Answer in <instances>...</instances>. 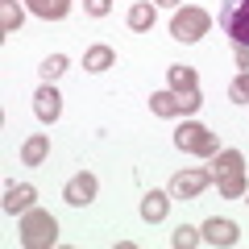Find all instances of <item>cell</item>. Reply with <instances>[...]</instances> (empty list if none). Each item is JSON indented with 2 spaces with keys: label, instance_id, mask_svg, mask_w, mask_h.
<instances>
[{
  "label": "cell",
  "instance_id": "6da1fadb",
  "mask_svg": "<svg viewBox=\"0 0 249 249\" xmlns=\"http://www.w3.org/2000/svg\"><path fill=\"white\" fill-rule=\"evenodd\" d=\"M58 241V220L42 208H29L21 212V245L25 249H50Z\"/></svg>",
  "mask_w": 249,
  "mask_h": 249
},
{
  "label": "cell",
  "instance_id": "7a4b0ae2",
  "mask_svg": "<svg viewBox=\"0 0 249 249\" xmlns=\"http://www.w3.org/2000/svg\"><path fill=\"white\" fill-rule=\"evenodd\" d=\"M175 145L183 154H199V158H212L216 150H220V142H216V133L212 129H204L199 121H187L183 129L175 133Z\"/></svg>",
  "mask_w": 249,
  "mask_h": 249
},
{
  "label": "cell",
  "instance_id": "3957f363",
  "mask_svg": "<svg viewBox=\"0 0 249 249\" xmlns=\"http://www.w3.org/2000/svg\"><path fill=\"white\" fill-rule=\"evenodd\" d=\"M216 21L237 46H249V0H224Z\"/></svg>",
  "mask_w": 249,
  "mask_h": 249
},
{
  "label": "cell",
  "instance_id": "277c9868",
  "mask_svg": "<svg viewBox=\"0 0 249 249\" xmlns=\"http://www.w3.org/2000/svg\"><path fill=\"white\" fill-rule=\"evenodd\" d=\"M208 29H212V17H208L204 9H178L175 21H170V34H175L178 42H199Z\"/></svg>",
  "mask_w": 249,
  "mask_h": 249
},
{
  "label": "cell",
  "instance_id": "5b68a950",
  "mask_svg": "<svg viewBox=\"0 0 249 249\" xmlns=\"http://www.w3.org/2000/svg\"><path fill=\"white\" fill-rule=\"evenodd\" d=\"M208 183H212L208 170H178V175L170 178V196H175V199H196Z\"/></svg>",
  "mask_w": 249,
  "mask_h": 249
},
{
  "label": "cell",
  "instance_id": "8992f818",
  "mask_svg": "<svg viewBox=\"0 0 249 249\" xmlns=\"http://www.w3.org/2000/svg\"><path fill=\"white\" fill-rule=\"evenodd\" d=\"M96 175H91V170H83V175H75L71 183H67V191H62V199H67V204L71 208H88L91 199H96Z\"/></svg>",
  "mask_w": 249,
  "mask_h": 249
},
{
  "label": "cell",
  "instance_id": "52a82bcc",
  "mask_svg": "<svg viewBox=\"0 0 249 249\" xmlns=\"http://www.w3.org/2000/svg\"><path fill=\"white\" fill-rule=\"evenodd\" d=\"M34 112H37V121H42V124H54V121H58V112H62V96L50 88V83H42V88H37V96H34Z\"/></svg>",
  "mask_w": 249,
  "mask_h": 249
},
{
  "label": "cell",
  "instance_id": "ba28073f",
  "mask_svg": "<svg viewBox=\"0 0 249 249\" xmlns=\"http://www.w3.org/2000/svg\"><path fill=\"white\" fill-rule=\"evenodd\" d=\"M199 232H204V245H220V249L237 245V237H241L232 220H216V216H212V220H204V229H199Z\"/></svg>",
  "mask_w": 249,
  "mask_h": 249
},
{
  "label": "cell",
  "instance_id": "9c48e42d",
  "mask_svg": "<svg viewBox=\"0 0 249 249\" xmlns=\"http://www.w3.org/2000/svg\"><path fill=\"white\" fill-rule=\"evenodd\" d=\"M34 199H37L34 183H9V187H4V212H9V216L29 212V208H34Z\"/></svg>",
  "mask_w": 249,
  "mask_h": 249
},
{
  "label": "cell",
  "instance_id": "30bf717a",
  "mask_svg": "<svg viewBox=\"0 0 249 249\" xmlns=\"http://www.w3.org/2000/svg\"><path fill=\"white\" fill-rule=\"evenodd\" d=\"M237 170H245V154H241V150H216L212 154V166H208V175H212V178L237 175Z\"/></svg>",
  "mask_w": 249,
  "mask_h": 249
},
{
  "label": "cell",
  "instance_id": "8fae6325",
  "mask_svg": "<svg viewBox=\"0 0 249 249\" xmlns=\"http://www.w3.org/2000/svg\"><path fill=\"white\" fill-rule=\"evenodd\" d=\"M166 212H170V196L166 191H145L142 196V220L158 224V220H166Z\"/></svg>",
  "mask_w": 249,
  "mask_h": 249
},
{
  "label": "cell",
  "instance_id": "7c38bea8",
  "mask_svg": "<svg viewBox=\"0 0 249 249\" xmlns=\"http://www.w3.org/2000/svg\"><path fill=\"white\" fill-rule=\"evenodd\" d=\"M46 158H50V137H46V133L25 137V145H21V162H25V166H42Z\"/></svg>",
  "mask_w": 249,
  "mask_h": 249
},
{
  "label": "cell",
  "instance_id": "4fadbf2b",
  "mask_svg": "<svg viewBox=\"0 0 249 249\" xmlns=\"http://www.w3.org/2000/svg\"><path fill=\"white\" fill-rule=\"evenodd\" d=\"M25 4H29V13H37L46 21H62L71 13V0H25Z\"/></svg>",
  "mask_w": 249,
  "mask_h": 249
},
{
  "label": "cell",
  "instance_id": "5bb4252c",
  "mask_svg": "<svg viewBox=\"0 0 249 249\" xmlns=\"http://www.w3.org/2000/svg\"><path fill=\"white\" fill-rule=\"evenodd\" d=\"M150 112L154 116H178V112H183L178 91H154V96H150Z\"/></svg>",
  "mask_w": 249,
  "mask_h": 249
},
{
  "label": "cell",
  "instance_id": "9a60e30c",
  "mask_svg": "<svg viewBox=\"0 0 249 249\" xmlns=\"http://www.w3.org/2000/svg\"><path fill=\"white\" fill-rule=\"evenodd\" d=\"M108 67H112V46H91V50L83 54V71L100 75V71H108Z\"/></svg>",
  "mask_w": 249,
  "mask_h": 249
},
{
  "label": "cell",
  "instance_id": "2e32d148",
  "mask_svg": "<svg viewBox=\"0 0 249 249\" xmlns=\"http://www.w3.org/2000/svg\"><path fill=\"white\" fill-rule=\"evenodd\" d=\"M21 21H25V13H21L17 0H0V29H4V34H17Z\"/></svg>",
  "mask_w": 249,
  "mask_h": 249
},
{
  "label": "cell",
  "instance_id": "e0dca14e",
  "mask_svg": "<svg viewBox=\"0 0 249 249\" xmlns=\"http://www.w3.org/2000/svg\"><path fill=\"white\" fill-rule=\"evenodd\" d=\"M216 187H220V196L224 199H241L249 191V183H245V170H237V175H224V178H216Z\"/></svg>",
  "mask_w": 249,
  "mask_h": 249
},
{
  "label": "cell",
  "instance_id": "ac0fdd59",
  "mask_svg": "<svg viewBox=\"0 0 249 249\" xmlns=\"http://www.w3.org/2000/svg\"><path fill=\"white\" fill-rule=\"evenodd\" d=\"M150 25H154V4H145V0H137L133 9H129V29H137V34H145Z\"/></svg>",
  "mask_w": 249,
  "mask_h": 249
},
{
  "label": "cell",
  "instance_id": "d6986e66",
  "mask_svg": "<svg viewBox=\"0 0 249 249\" xmlns=\"http://www.w3.org/2000/svg\"><path fill=\"white\" fill-rule=\"evenodd\" d=\"M166 79H170V91H178V96L196 88V71H191V67H170Z\"/></svg>",
  "mask_w": 249,
  "mask_h": 249
},
{
  "label": "cell",
  "instance_id": "ffe728a7",
  "mask_svg": "<svg viewBox=\"0 0 249 249\" xmlns=\"http://www.w3.org/2000/svg\"><path fill=\"white\" fill-rule=\"evenodd\" d=\"M170 245H175V249H196V245H204V232L191 229V224H178L175 237H170Z\"/></svg>",
  "mask_w": 249,
  "mask_h": 249
},
{
  "label": "cell",
  "instance_id": "44dd1931",
  "mask_svg": "<svg viewBox=\"0 0 249 249\" xmlns=\"http://www.w3.org/2000/svg\"><path fill=\"white\" fill-rule=\"evenodd\" d=\"M67 67H71V62H67V54H50V58L37 67V71H42V83H54L62 71H67Z\"/></svg>",
  "mask_w": 249,
  "mask_h": 249
},
{
  "label": "cell",
  "instance_id": "7402d4cb",
  "mask_svg": "<svg viewBox=\"0 0 249 249\" xmlns=\"http://www.w3.org/2000/svg\"><path fill=\"white\" fill-rule=\"evenodd\" d=\"M229 96L237 100V104H249V71H241L237 79L229 83Z\"/></svg>",
  "mask_w": 249,
  "mask_h": 249
},
{
  "label": "cell",
  "instance_id": "603a6c76",
  "mask_svg": "<svg viewBox=\"0 0 249 249\" xmlns=\"http://www.w3.org/2000/svg\"><path fill=\"white\" fill-rule=\"evenodd\" d=\"M178 104H183V112H199V104H204V96H199V88L183 91V96H178Z\"/></svg>",
  "mask_w": 249,
  "mask_h": 249
},
{
  "label": "cell",
  "instance_id": "cb8c5ba5",
  "mask_svg": "<svg viewBox=\"0 0 249 249\" xmlns=\"http://www.w3.org/2000/svg\"><path fill=\"white\" fill-rule=\"evenodd\" d=\"M83 9H88L91 17H108V13H112V0H83Z\"/></svg>",
  "mask_w": 249,
  "mask_h": 249
},
{
  "label": "cell",
  "instance_id": "d4e9b609",
  "mask_svg": "<svg viewBox=\"0 0 249 249\" xmlns=\"http://www.w3.org/2000/svg\"><path fill=\"white\" fill-rule=\"evenodd\" d=\"M232 58H237L241 71H249V46H237V42H232Z\"/></svg>",
  "mask_w": 249,
  "mask_h": 249
},
{
  "label": "cell",
  "instance_id": "484cf974",
  "mask_svg": "<svg viewBox=\"0 0 249 249\" xmlns=\"http://www.w3.org/2000/svg\"><path fill=\"white\" fill-rule=\"evenodd\" d=\"M154 4H162V9H175V4H178V0H154Z\"/></svg>",
  "mask_w": 249,
  "mask_h": 249
}]
</instances>
